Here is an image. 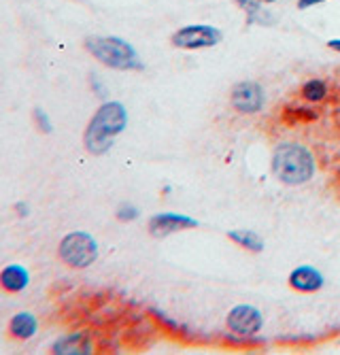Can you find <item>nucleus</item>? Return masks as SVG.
<instances>
[{
    "label": "nucleus",
    "mask_w": 340,
    "mask_h": 355,
    "mask_svg": "<svg viewBox=\"0 0 340 355\" xmlns=\"http://www.w3.org/2000/svg\"><path fill=\"white\" fill-rule=\"evenodd\" d=\"M7 332H9V336L15 338V340H30V338H35L37 332H39V319H37L35 313H30V311H19V313H15V315L9 319Z\"/></svg>",
    "instance_id": "nucleus-12"
},
{
    "label": "nucleus",
    "mask_w": 340,
    "mask_h": 355,
    "mask_svg": "<svg viewBox=\"0 0 340 355\" xmlns=\"http://www.w3.org/2000/svg\"><path fill=\"white\" fill-rule=\"evenodd\" d=\"M85 49L100 64L113 71H143L145 64L138 51L119 37H87Z\"/></svg>",
    "instance_id": "nucleus-3"
},
{
    "label": "nucleus",
    "mask_w": 340,
    "mask_h": 355,
    "mask_svg": "<svg viewBox=\"0 0 340 355\" xmlns=\"http://www.w3.org/2000/svg\"><path fill=\"white\" fill-rule=\"evenodd\" d=\"M226 326L236 336H256L264 328V315L251 304H236L226 317Z\"/></svg>",
    "instance_id": "nucleus-6"
},
{
    "label": "nucleus",
    "mask_w": 340,
    "mask_h": 355,
    "mask_svg": "<svg viewBox=\"0 0 340 355\" xmlns=\"http://www.w3.org/2000/svg\"><path fill=\"white\" fill-rule=\"evenodd\" d=\"M13 209H15V213H17L19 217H28V215H30V207H28V202H17Z\"/></svg>",
    "instance_id": "nucleus-19"
},
{
    "label": "nucleus",
    "mask_w": 340,
    "mask_h": 355,
    "mask_svg": "<svg viewBox=\"0 0 340 355\" xmlns=\"http://www.w3.org/2000/svg\"><path fill=\"white\" fill-rule=\"evenodd\" d=\"M198 221L188 217V215H181V213H160V215H153L149 219V232L151 236H158L164 239L168 234L181 232V230H190V228H198Z\"/></svg>",
    "instance_id": "nucleus-8"
},
{
    "label": "nucleus",
    "mask_w": 340,
    "mask_h": 355,
    "mask_svg": "<svg viewBox=\"0 0 340 355\" xmlns=\"http://www.w3.org/2000/svg\"><path fill=\"white\" fill-rule=\"evenodd\" d=\"M138 215H141L138 207H134V205H130V202H123V205H119V209H117V213H115V217H117L119 221H123V223L134 221Z\"/></svg>",
    "instance_id": "nucleus-17"
},
{
    "label": "nucleus",
    "mask_w": 340,
    "mask_h": 355,
    "mask_svg": "<svg viewBox=\"0 0 340 355\" xmlns=\"http://www.w3.org/2000/svg\"><path fill=\"white\" fill-rule=\"evenodd\" d=\"M51 353H55V355H87V353H94V345H91L89 334L75 332V334L57 338L51 347Z\"/></svg>",
    "instance_id": "nucleus-11"
},
{
    "label": "nucleus",
    "mask_w": 340,
    "mask_h": 355,
    "mask_svg": "<svg viewBox=\"0 0 340 355\" xmlns=\"http://www.w3.org/2000/svg\"><path fill=\"white\" fill-rule=\"evenodd\" d=\"M30 270L24 264H7L0 270V289L7 294H21L30 285Z\"/></svg>",
    "instance_id": "nucleus-10"
},
{
    "label": "nucleus",
    "mask_w": 340,
    "mask_h": 355,
    "mask_svg": "<svg viewBox=\"0 0 340 355\" xmlns=\"http://www.w3.org/2000/svg\"><path fill=\"white\" fill-rule=\"evenodd\" d=\"M222 39H224L222 30H217L215 26L196 24V26L179 28L170 37V43L179 49H206V47L220 45Z\"/></svg>",
    "instance_id": "nucleus-5"
},
{
    "label": "nucleus",
    "mask_w": 340,
    "mask_h": 355,
    "mask_svg": "<svg viewBox=\"0 0 340 355\" xmlns=\"http://www.w3.org/2000/svg\"><path fill=\"white\" fill-rule=\"evenodd\" d=\"M262 3H274V0H262Z\"/></svg>",
    "instance_id": "nucleus-21"
},
{
    "label": "nucleus",
    "mask_w": 340,
    "mask_h": 355,
    "mask_svg": "<svg viewBox=\"0 0 340 355\" xmlns=\"http://www.w3.org/2000/svg\"><path fill=\"white\" fill-rule=\"evenodd\" d=\"M230 103L238 113H247V115L260 113L266 103L264 87L256 81H240L232 87Z\"/></svg>",
    "instance_id": "nucleus-7"
},
{
    "label": "nucleus",
    "mask_w": 340,
    "mask_h": 355,
    "mask_svg": "<svg viewBox=\"0 0 340 355\" xmlns=\"http://www.w3.org/2000/svg\"><path fill=\"white\" fill-rule=\"evenodd\" d=\"M289 285L296 289V292H302V294H313V292H319L323 287L325 279L323 275L315 268V266H308V264H302L298 268H294L289 272Z\"/></svg>",
    "instance_id": "nucleus-9"
},
{
    "label": "nucleus",
    "mask_w": 340,
    "mask_h": 355,
    "mask_svg": "<svg viewBox=\"0 0 340 355\" xmlns=\"http://www.w3.org/2000/svg\"><path fill=\"white\" fill-rule=\"evenodd\" d=\"M33 121H35V128L41 132V135H51L53 132V123H51V117L45 113L43 107H35L33 109Z\"/></svg>",
    "instance_id": "nucleus-16"
},
{
    "label": "nucleus",
    "mask_w": 340,
    "mask_h": 355,
    "mask_svg": "<svg viewBox=\"0 0 340 355\" xmlns=\"http://www.w3.org/2000/svg\"><path fill=\"white\" fill-rule=\"evenodd\" d=\"M300 94H302V98L308 103H321L328 96V83L323 79H308L302 85Z\"/></svg>",
    "instance_id": "nucleus-15"
},
{
    "label": "nucleus",
    "mask_w": 340,
    "mask_h": 355,
    "mask_svg": "<svg viewBox=\"0 0 340 355\" xmlns=\"http://www.w3.org/2000/svg\"><path fill=\"white\" fill-rule=\"evenodd\" d=\"M98 255H100L98 241L89 232H83V230L69 232L66 236H62V241L57 243L60 262L66 264L69 268H75V270L89 268L98 260Z\"/></svg>",
    "instance_id": "nucleus-4"
},
{
    "label": "nucleus",
    "mask_w": 340,
    "mask_h": 355,
    "mask_svg": "<svg viewBox=\"0 0 340 355\" xmlns=\"http://www.w3.org/2000/svg\"><path fill=\"white\" fill-rule=\"evenodd\" d=\"M128 128V109L117 101L102 103L91 115L83 132V147L91 155H105L115 139Z\"/></svg>",
    "instance_id": "nucleus-1"
},
{
    "label": "nucleus",
    "mask_w": 340,
    "mask_h": 355,
    "mask_svg": "<svg viewBox=\"0 0 340 355\" xmlns=\"http://www.w3.org/2000/svg\"><path fill=\"white\" fill-rule=\"evenodd\" d=\"M328 47L340 53V39H332V41H328Z\"/></svg>",
    "instance_id": "nucleus-20"
},
{
    "label": "nucleus",
    "mask_w": 340,
    "mask_h": 355,
    "mask_svg": "<svg viewBox=\"0 0 340 355\" xmlns=\"http://www.w3.org/2000/svg\"><path fill=\"white\" fill-rule=\"evenodd\" d=\"M228 239H230L232 243H236L238 247H242V249H247V251H251V253L264 251V241H262L256 232H251V230H230V232H228Z\"/></svg>",
    "instance_id": "nucleus-13"
},
{
    "label": "nucleus",
    "mask_w": 340,
    "mask_h": 355,
    "mask_svg": "<svg viewBox=\"0 0 340 355\" xmlns=\"http://www.w3.org/2000/svg\"><path fill=\"white\" fill-rule=\"evenodd\" d=\"M234 3L247 13V24H268L270 17L262 9V0H234Z\"/></svg>",
    "instance_id": "nucleus-14"
},
{
    "label": "nucleus",
    "mask_w": 340,
    "mask_h": 355,
    "mask_svg": "<svg viewBox=\"0 0 340 355\" xmlns=\"http://www.w3.org/2000/svg\"><path fill=\"white\" fill-rule=\"evenodd\" d=\"M272 173L285 185H302L315 177V157L304 145L283 143L272 153Z\"/></svg>",
    "instance_id": "nucleus-2"
},
{
    "label": "nucleus",
    "mask_w": 340,
    "mask_h": 355,
    "mask_svg": "<svg viewBox=\"0 0 340 355\" xmlns=\"http://www.w3.org/2000/svg\"><path fill=\"white\" fill-rule=\"evenodd\" d=\"M321 3H325V0H298V9L304 11V9H311V7L321 5Z\"/></svg>",
    "instance_id": "nucleus-18"
}]
</instances>
